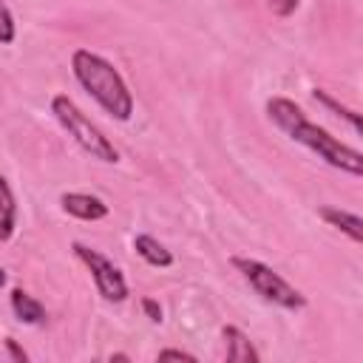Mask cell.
Returning <instances> with one entry per match:
<instances>
[{"instance_id": "6da1fadb", "label": "cell", "mask_w": 363, "mask_h": 363, "mask_svg": "<svg viewBox=\"0 0 363 363\" xmlns=\"http://www.w3.org/2000/svg\"><path fill=\"white\" fill-rule=\"evenodd\" d=\"M267 116L275 128H281L292 142L309 147L312 153H318V159H323L329 167L343 170L354 179L363 176V153L340 139H335L326 128L315 125L306 119V113L301 111V105H295L286 96H272L267 99Z\"/></svg>"}, {"instance_id": "7a4b0ae2", "label": "cell", "mask_w": 363, "mask_h": 363, "mask_svg": "<svg viewBox=\"0 0 363 363\" xmlns=\"http://www.w3.org/2000/svg\"><path fill=\"white\" fill-rule=\"evenodd\" d=\"M71 68L77 82L91 94V99L105 113H111L119 122H128L133 116V94L128 91V82L122 79V74L105 57L88 48H77L71 54Z\"/></svg>"}, {"instance_id": "3957f363", "label": "cell", "mask_w": 363, "mask_h": 363, "mask_svg": "<svg viewBox=\"0 0 363 363\" xmlns=\"http://www.w3.org/2000/svg\"><path fill=\"white\" fill-rule=\"evenodd\" d=\"M51 113L54 119L62 125V130L91 156V159H99L105 164H116L119 162V150L113 147V142L77 108L74 99H68L65 94H57L51 99Z\"/></svg>"}, {"instance_id": "277c9868", "label": "cell", "mask_w": 363, "mask_h": 363, "mask_svg": "<svg viewBox=\"0 0 363 363\" xmlns=\"http://www.w3.org/2000/svg\"><path fill=\"white\" fill-rule=\"evenodd\" d=\"M233 267L244 275V281L269 303L281 306V309H303L306 306V295L301 289H295L286 278H281L272 267L255 261V258H247V255H233Z\"/></svg>"}, {"instance_id": "5b68a950", "label": "cell", "mask_w": 363, "mask_h": 363, "mask_svg": "<svg viewBox=\"0 0 363 363\" xmlns=\"http://www.w3.org/2000/svg\"><path fill=\"white\" fill-rule=\"evenodd\" d=\"M71 250H74V255L88 267V272H91V278H94L99 295H102L108 303H122V301L130 295L122 269H119L108 255H102L99 250H94V247L82 244V241H74Z\"/></svg>"}, {"instance_id": "8992f818", "label": "cell", "mask_w": 363, "mask_h": 363, "mask_svg": "<svg viewBox=\"0 0 363 363\" xmlns=\"http://www.w3.org/2000/svg\"><path fill=\"white\" fill-rule=\"evenodd\" d=\"M60 204L68 216H74L79 221H99L111 213V207L99 196H91V193H62Z\"/></svg>"}, {"instance_id": "52a82bcc", "label": "cell", "mask_w": 363, "mask_h": 363, "mask_svg": "<svg viewBox=\"0 0 363 363\" xmlns=\"http://www.w3.org/2000/svg\"><path fill=\"white\" fill-rule=\"evenodd\" d=\"M221 337H224V352H227L230 363H258L261 360L258 349L252 346V340L238 326H224Z\"/></svg>"}, {"instance_id": "ba28073f", "label": "cell", "mask_w": 363, "mask_h": 363, "mask_svg": "<svg viewBox=\"0 0 363 363\" xmlns=\"http://www.w3.org/2000/svg\"><path fill=\"white\" fill-rule=\"evenodd\" d=\"M318 216H320L329 227H335V230H340L343 235H349L354 244L363 241V218H360V216H354V213H349V210H340V207H329V204L318 207Z\"/></svg>"}, {"instance_id": "9c48e42d", "label": "cell", "mask_w": 363, "mask_h": 363, "mask_svg": "<svg viewBox=\"0 0 363 363\" xmlns=\"http://www.w3.org/2000/svg\"><path fill=\"white\" fill-rule=\"evenodd\" d=\"M9 301H11V312H14V318L20 323H28V326L45 323V306L34 295H28L23 286H14L11 295H9Z\"/></svg>"}, {"instance_id": "30bf717a", "label": "cell", "mask_w": 363, "mask_h": 363, "mask_svg": "<svg viewBox=\"0 0 363 363\" xmlns=\"http://www.w3.org/2000/svg\"><path fill=\"white\" fill-rule=\"evenodd\" d=\"M133 250H136V255H139L145 264H150V267L167 269V267L173 264V252H170L159 238H153V235H147V233H136V235H133Z\"/></svg>"}, {"instance_id": "8fae6325", "label": "cell", "mask_w": 363, "mask_h": 363, "mask_svg": "<svg viewBox=\"0 0 363 363\" xmlns=\"http://www.w3.org/2000/svg\"><path fill=\"white\" fill-rule=\"evenodd\" d=\"M14 227H17V201L9 179L0 176V244H6L14 235Z\"/></svg>"}, {"instance_id": "7c38bea8", "label": "cell", "mask_w": 363, "mask_h": 363, "mask_svg": "<svg viewBox=\"0 0 363 363\" xmlns=\"http://www.w3.org/2000/svg\"><path fill=\"white\" fill-rule=\"evenodd\" d=\"M312 99L318 102V105H323L326 111H332L335 116H340V119H346L349 125H352V130L354 133H360L363 130V119H360V113L357 111H352V108H346V105H340L326 88H312Z\"/></svg>"}, {"instance_id": "4fadbf2b", "label": "cell", "mask_w": 363, "mask_h": 363, "mask_svg": "<svg viewBox=\"0 0 363 363\" xmlns=\"http://www.w3.org/2000/svg\"><path fill=\"white\" fill-rule=\"evenodd\" d=\"M17 37V23H14V14L11 9L0 0V45H11Z\"/></svg>"}, {"instance_id": "5bb4252c", "label": "cell", "mask_w": 363, "mask_h": 363, "mask_svg": "<svg viewBox=\"0 0 363 363\" xmlns=\"http://www.w3.org/2000/svg\"><path fill=\"white\" fill-rule=\"evenodd\" d=\"M139 306H142V312L147 315V320H153V323H162V320H164V312H162V306H159L156 298H142Z\"/></svg>"}, {"instance_id": "9a60e30c", "label": "cell", "mask_w": 363, "mask_h": 363, "mask_svg": "<svg viewBox=\"0 0 363 363\" xmlns=\"http://www.w3.org/2000/svg\"><path fill=\"white\" fill-rule=\"evenodd\" d=\"M298 3H301V0H267L269 11L278 14V17H289V14H295Z\"/></svg>"}, {"instance_id": "2e32d148", "label": "cell", "mask_w": 363, "mask_h": 363, "mask_svg": "<svg viewBox=\"0 0 363 363\" xmlns=\"http://www.w3.org/2000/svg\"><path fill=\"white\" fill-rule=\"evenodd\" d=\"M3 346H6V352H9V357H11L14 363H28V352H26L14 337H3Z\"/></svg>"}, {"instance_id": "e0dca14e", "label": "cell", "mask_w": 363, "mask_h": 363, "mask_svg": "<svg viewBox=\"0 0 363 363\" xmlns=\"http://www.w3.org/2000/svg\"><path fill=\"white\" fill-rule=\"evenodd\" d=\"M156 360H187V363H196V354H190L184 349H162L156 354Z\"/></svg>"}, {"instance_id": "ac0fdd59", "label": "cell", "mask_w": 363, "mask_h": 363, "mask_svg": "<svg viewBox=\"0 0 363 363\" xmlns=\"http://www.w3.org/2000/svg\"><path fill=\"white\" fill-rule=\"evenodd\" d=\"M113 360H125V363H128L130 357H128V354H122V352H116V354H111V363H113Z\"/></svg>"}, {"instance_id": "d6986e66", "label": "cell", "mask_w": 363, "mask_h": 363, "mask_svg": "<svg viewBox=\"0 0 363 363\" xmlns=\"http://www.w3.org/2000/svg\"><path fill=\"white\" fill-rule=\"evenodd\" d=\"M6 281H9V272L0 267V286H6Z\"/></svg>"}]
</instances>
